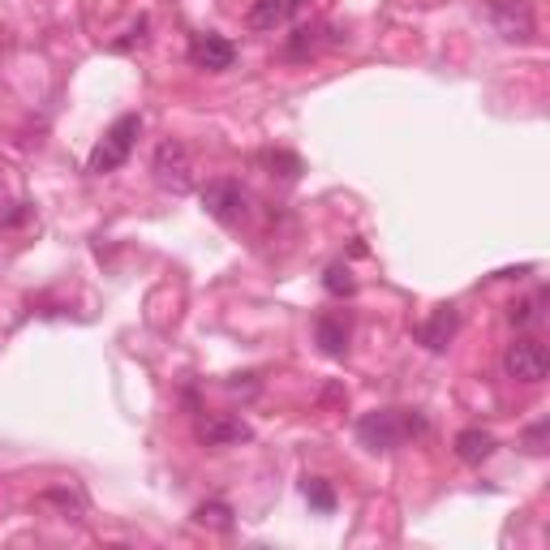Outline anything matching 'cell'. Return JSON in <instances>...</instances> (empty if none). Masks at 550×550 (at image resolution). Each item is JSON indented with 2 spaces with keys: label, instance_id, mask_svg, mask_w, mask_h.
<instances>
[{
  "label": "cell",
  "instance_id": "8992f818",
  "mask_svg": "<svg viewBox=\"0 0 550 550\" xmlns=\"http://www.w3.org/2000/svg\"><path fill=\"white\" fill-rule=\"evenodd\" d=\"M490 18H495L503 39H512V43L533 39V9L525 0H490Z\"/></svg>",
  "mask_w": 550,
  "mask_h": 550
},
{
  "label": "cell",
  "instance_id": "3957f363",
  "mask_svg": "<svg viewBox=\"0 0 550 550\" xmlns=\"http://www.w3.org/2000/svg\"><path fill=\"white\" fill-rule=\"evenodd\" d=\"M155 181H159V190H168V194H185L194 185V164H190L185 142H177V138L159 142V151H155Z\"/></svg>",
  "mask_w": 550,
  "mask_h": 550
},
{
  "label": "cell",
  "instance_id": "4fadbf2b",
  "mask_svg": "<svg viewBox=\"0 0 550 550\" xmlns=\"http://www.w3.org/2000/svg\"><path fill=\"white\" fill-rule=\"evenodd\" d=\"M194 520L202 529H233V508H228V503H202V508L194 512Z\"/></svg>",
  "mask_w": 550,
  "mask_h": 550
},
{
  "label": "cell",
  "instance_id": "d6986e66",
  "mask_svg": "<svg viewBox=\"0 0 550 550\" xmlns=\"http://www.w3.org/2000/svg\"><path fill=\"white\" fill-rule=\"evenodd\" d=\"M508 318H512V323H529V318H533V301H512Z\"/></svg>",
  "mask_w": 550,
  "mask_h": 550
},
{
  "label": "cell",
  "instance_id": "2e32d148",
  "mask_svg": "<svg viewBox=\"0 0 550 550\" xmlns=\"http://www.w3.org/2000/svg\"><path fill=\"white\" fill-rule=\"evenodd\" d=\"M267 168L275 172V177H284V181H297L301 177V159L297 155H288V151H267Z\"/></svg>",
  "mask_w": 550,
  "mask_h": 550
},
{
  "label": "cell",
  "instance_id": "ac0fdd59",
  "mask_svg": "<svg viewBox=\"0 0 550 550\" xmlns=\"http://www.w3.org/2000/svg\"><path fill=\"white\" fill-rule=\"evenodd\" d=\"M525 443H529V452H546V422H538L529 434H525Z\"/></svg>",
  "mask_w": 550,
  "mask_h": 550
},
{
  "label": "cell",
  "instance_id": "9c48e42d",
  "mask_svg": "<svg viewBox=\"0 0 550 550\" xmlns=\"http://www.w3.org/2000/svg\"><path fill=\"white\" fill-rule=\"evenodd\" d=\"M198 439L207 443V447L245 443V439H250V426L237 422V417H207V422H198Z\"/></svg>",
  "mask_w": 550,
  "mask_h": 550
},
{
  "label": "cell",
  "instance_id": "52a82bcc",
  "mask_svg": "<svg viewBox=\"0 0 550 550\" xmlns=\"http://www.w3.org/2000/svg\"><path fill=\"white\" fill-rule=\"evenodd\" d=\"M190 61H194L198 69H211V74H220V69H233L237 48H233V43H228L224 35H198V39L190 43Z\"/></svg>",
  "mask_w": 550,
  "mask_h": 550
},
{
  "label": "cell",
  "instance_id": "7a4b0ae2",
  "mask_svg": "<svg viewBox=\"0 0 550 550\" xmlns=\"http://www.w3.org/2000/svg\"><path fill=\"white\" fill-rule=\"evenodd\" d=\"M138 134H142V117H138V112H125V117H117L108 134L99 138V147L91 151V164H86V168H91L95 177H104V172H117L125 159H129V151H134Z\"/></svg>",
  "mask_w": 550,
  "mask_h": 550
},
{
  "label": "cell",
  "instance_id": "9a60e30c",
  "mask_svg": "<svg viewBox=\"0 0 550 550\" xmlns=\"http://www.w3.org/2000/svg\"><path fill=\"white\" fill-rule=\"evenodd\" d=\"M301 490H306L310 508H318V512H331V508H336V490H331L323 477H306V486H301Z\"/></svg>",
  "mask_w": 550,
  "mask_h": 550
},
{
  "label": "cell",
  "instance_id": "277c9868",
  "mask_svg": "<svg viewBox=\"0 0 550 550\" xmlns=\"http://www.w3.org/2000/svg\"><path fill=\"white\" fill-rule=\"evenodd\" d=\"M202 207H207L211 220L237 228L245 215H250V198H245V190L237 181H211L207 190H202Z\"/></svg>",
  "mask_w": 550,
  "mask_h": 550
},
{
  "label": "cell",
  "instance_id": "5b68a950",
  "mask_svg": "<svg viewBox=\"0 0 550 550\" xmlns=\"http://www.w3.org/2000/svg\"><path fill=\"white\" fill-rule=\"evenodd\" d=\"M503 370H508L516 383H542L550 374V353L538 340H516V344H508V353H503Z\"/></svg>",
  "mask_w": 550,
  "mask_h": 550
},
{
  "label": "cell",
  "instance_id": "8fae6325",
  "mask_svg": "<svg viewBox=\"0 0 550 550\" xmlns=\"http://www.w3.org/2000/svg\"><path fill=\"white\" fill-rule=\"evenodd\" d=\"M495 434H490V430H460L456 434V456L460 460H465V465H482V460H490V456H495Z\"/></svg>",
  "mask_w": 550,
  "mask_h": 550
},
{
  "label": "cell",
  "instance_id": "6da1fadb",
  "mask_svg": "<svg viewBox=\"0 0 550 550\" xmlns=\"http://www.w3.org/2000/svg\"><path fill=\"white\" fill-rule=\"evenodd\" d=\"M426 430V417L413 409H374L357 422V439L370 447V452H392V447L409 443L413 434Z\"/></svg>",
  "mask_w": 550,
  "mask_h": 550
},
{
  "label": "cell",
  "instance_id": "e0dca14e",
  "mask_svg": "<svg viewBox=\"0 0 550 550\" xmlns=\"http://www.w3.org/2000/svg\"><path fill=\"white\" fill-rule=\"evenodd\" d=\"M306 52H314V31L310 26H301V31L293 35V43H288V56H306Z\"/></svg>",
  "mask_w": 550,
  "mask_h": 550
},
{
  "label": "cell",
  "instance_id": "7c38bea8",
  "mask_svg": "<svg viewBox=\"0 0 550 550\" xmlns=\"http://www.w3.org/2000/svg\"><path fill=\"white\" fill-rule=\"evenodd\" d=\"M314 336H318V344H323V353L327 357H344V349H349V323L344 318H336V314H323L314 323Z\"/></svg>",
  "mask_w": 550,
  "mask_h": 550
},
{
  "label": "cell",
  "instance_id": "ba28073f",
  "mask_svg": "<svg viewBox=\"0 0 550 550\" xmlns=\"http://www.w3.org/2000/svg\"><path fill=\"white\" fill-rule=\"evenodd\" d=\"M301 5H306V0H254L245 22H250L254 31H275V26H284Z\"/></svg>",
  "mask_w": 550,
  "mask_h": 550
},
{
  "label": "cell",
  "instance_id": "5bb4252c",
  "mask_svg": "<svg viewBox=\"0 0 550 550\" xmlns=\"http://www.w3.org/2000/svg\"><path fill=\"white\" fill-rule=\"evenodd\" d=\"M323 288H327V293L331 297H353V271L349 267H344V263H331L327 267V275H323Z\"/></svg>",
  "mask_w": 550,
  "mask_h": 550
},
{
  "label": "cell",
  "instance_id": "30bf717a",
  "mask_svg": "<svg viewBox=\"0 0 550 550\" xmlns=\"http://www.w3.org/2000/svg\"><path fill=\"white\" fill-rule=\"evenodd\" d=\"M452 336H456V310H452V306H439V310H434L430 323L417 327V340H422L430 353H443V349H447V340H452Z\"/></svg>",
  "mask_w": 550,
  "mask_h": 550
}]
</instances>
